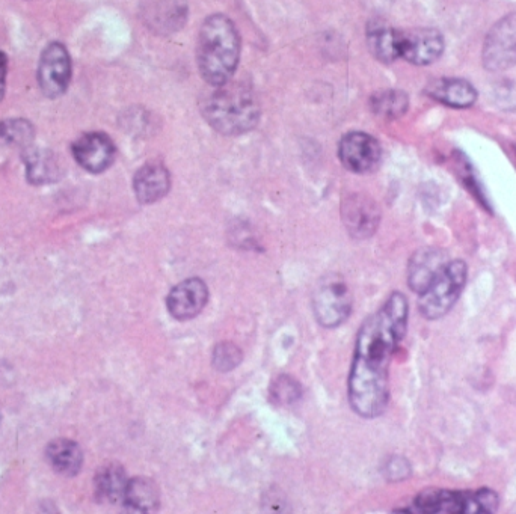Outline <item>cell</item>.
Here are the masks:
<instances>
[{"label": "cell", "mask_w": 516, "mask_h": 514, "mask_svg": "<svg viewBox=\"0 0 516 514\" xmlns=\"http://www.w3.org/2000/svg\"><path fill=\"white\" fill-rule=\"evenodd\" d=\"M408 313L406 297L402 293H393L358 332L349 376V401L360 417L376 418L387 409L390 398L388 371L394 352L405 337Z\"/></svg>", "instance_id": "6da1fadb"}, {"label": "cell", "mask_w": 516, "mask_h": 514, "mask_svg": "<svg viewBox=\"0 0 516 514\" xmlns=\"http://www.w3.org/2000/svg\"><path fill=\"white\" fill-rule=\"evenodd\" d=\"M240 58V37L228 17L215 14L201 26L197 61L203 79L210 86L230 82Z\"/></svg>", "instance_id": "7a4b0ae2"}, {"label": "cell", "mask_w": 516, "mask_h": 514, "mask_svg": "<svg viewBox=\"0 0 516 514\" xmlns=\"http://www.w3.org/2000/svg\"><path fill=\"white\" fill-rule=\"evenodd\" d=\"M207 123L225 136H239L257 126L260 106L254 94L239 83L213 86L201 103Z\"/></svg>", "instance_id": "3957f363"}, {"label": "cell", "mask_w": 516, "mask_h": 514, "mask_svg": "<svg viewBox=\"0 0 516 514\" xmlns=\"http://www.w3.org/2000/svg\"><path fill=\"white\" fill-rule=\"evenodd\" d=\"M500 499L491 489L476 492H456L446 489H426L418 493L412 508L403 513L418 514H491L497 511Z\"/></svg>", "instance_id": "277c9868"}, {"label": "cell", "mask_w": 516, "mask_h": 514, "mask_svg": "<svg viewBox=\"0 0 516 514\" xmlns=\"http://www.w3.org/2000/svg\"><path fill=\"white\" fill-rule=\"evenodd\" d=\"M467 264L449 261L443 272L434 279L418 300V311L427 320H438L452 311L467 284Z\"/></svg>", "instance_id": "5b68a950"}, {"label": "cell", "mask_w": 516, "mask_h": 514, "mask_svg": "<svg viewBox=\"0 0 516 514\" xmlns=\"http://www.w3.org/2000/svg\"><path fill=\"white\" fill-rule=\"evenodd\" d=\"M482 61L486 70L504 71L516 64V13L498 20L483 44Z\"/></svg>", "instance_id": "8992f818"}, {"label": "cell", "mask_w": 516, "mask_h": 514, "mask_svg": "<svg viewBox=\"0 0 516 514\" xmlns=\"http://www.w3.org/2000/svg\"><path fill=\"white\" fill-rule=\"evenodd\" d=\"M313 306L317 322L323 328H337L351 314V291L341 279H326L314 294Z\"/></svg>", "instance_id": "52a82bcc"}, {"label": "cell", "mask_w": 516, "mask_h": 514, "mask_svg": "<svg viewBox=\"0 0 516 514\" xmlns=\"http://www.w3.org/2000/svg\"><path fill=\"white\" fill-rule=\"evenodd\" d=\"M344 168L355 174L375 171L381 162V145L373 136L363 132H352L343 136L338 148Z\"/></svg>", "instance_id": "ba28073f"}, {"label": "cell", "mask_w": 516, "mask_h": 514, "mask_svg": "<svg viewBox=\"0 0 516 514\" xmlns=\"http://www.w3.org/2000/svg\"><path fill=\"white\" fill-rule=\"evenodd\" d=\"M71 79V59L64 44L52 43L46 47L38 68V80L44 94L59 97L68 88Z\"/></svg>", "instance_id": "9c48e42d"}, {"label": "cell", "mask_w": 516, "mask_h": 514, "mask_svg": "<svg viewBox=\"0 0 516 514\" xmlns=\"http://www.w3.org/2000/svg\"><path fill=\"white\" fill-rule=\"evenodd\" d=\"M443 52L444 38L437 29L420 28L400 32V58L411 64H434Z\"/></svg>", "instance_id": "30bf717a"}, {"label": "cell", "mask_w": 516, "mask_h": 514, "mask_svg": "<svg viewBox=\"0 0 516 514\" xmlns=\"http://www.w3.org/2000/svg\"><path fill=\"white\" fill-rule=\"evenodd\" d=\"M209 300V288L200 278L186 279L169 291L166 306L169 314L177 320L197 317Z\"/></svg>", "instance_id": "8fae6325"}, {"label": "cell", "mask_w": 516, "mask_h": 514, "mask_svg": "<svg viewBox=\"0 0 516 514\" xmlns=\"http://www.w3.org/2000/svg\"><path fill=\"white\" fill-rule=\"evenodd\" d=\"M344 225L355 239H367L375 233L381 219L378 205L363 195L349 196L341 205Z\"/></svg>", "instance_id": "7c38bea8"}, {"label": "cell", "mask_w": 516, "mask_h": 514, "mask_svg": "<svg viewBox=\"0 0 516 514\" xmlns=\"http://www.w3.org/2000/svg\"><path fill=\"white\" fill-rule=\"evenodd\" d=\"M74 159L86 171H106L114 162L115 145L103 133H86L73 145Z\"/></svg>", "instance_id": "4fadbf2b"}, {"label": "cell", "mask_w": 516, "mask_h": 514, "mask_svg": "<svg viewBox=\"0 0 516 514\" xmlns=\"http://www.w3.org/2000/svg\"><path fill=\"white\" fill-rule=\"evenodd\" d=\"M447 254L438 248H423L412 255L408 266V285L417 294L424 293L447 266Z\"/></svg>", "instance_id": "5bb4252c"}, {"label": "cell", "mask_w": 516, "mask_h": 514, "mask_svg": "<svg viewBox=\"0 0 516 514\" xmlns=\"http://www.w3.org/2000/svg\"><path fill=\"white\" fill-rule=\"evenodd\" d=\"M426 94L434 98L441 105L453 109H467L473 106L477 100V92L470 82L456 77H444V79L430 82L426 88Z\"/></svg>", "instance_id": "9a60e30c"}, {"label": "cell", "mask_w": 516, "mask_h": 514, "mask_svg": "<svg viewBox=\"0 0 516 514\" xmlns=\"http://www.w3.org/2000/svg\"><path fill=\"white\" fill-rule=\"evenodd\" d=\"M136 198L142 204H153L162 199L171 187L168 169L162 163H147L135 175L133 181Z\"/></svg>", "instance_id": "2e32d148"}, {"label": "cell", "mask_w": 516, "mask_h": 514, "mask_svg": "<svg viewBox=\"0 0 516 514\" xmlns=\"http://www.w3.org/2000/svg\"><path fill=\"white\" fill-rule=\"evenodd\" d=\"M47 462L58 474L73 477L82 468L83 454L79 445L70 439L50 442L46 451Z\"/></svg>", "instance_id": "e0dca14e"}, {"label": "cell", "mask_w": 516, "mask_h": 514, "mask_svg": "<svg viewBox=\"0 0 516 514\" xmlns=\"http://www.w3.org/2000/svg\"><path fill=\"white\" fill-rule=\"evenodd\" d=\"M367 44L372 55L384 64H391L400 58V32L384 23L370 25Z\"/></svg>", "instance_id": "ac0fdd59"}, {"label": "cell", "mask_w": 516, "mask_h": 514, "mask_svg": "<svg viewBox=\"0 0 516 514\" xmlns=\"http://www.w3.org/2000/svg\"><path fill=\"white\" fill-rule=\"evenodd\" d=\"M123 502L130 511H138V513L156 510L160 504L159 487L150 478H132L127 483Z\"/></svg>", "instance_id": "d6986e66"}, {"label": "cell", "mask_w": 516, "mask_h": 514, "mask_svg": "<svg viewBox=\"0 0 516 514\" xmlns=\"http://www.w3.org/2000/svg\"><path fill=\"white\" fill-rule=\"evenodd\" d=\"M94 483H96V495L100 501L117 504V502L123 501L129 480H127L123 466L112 463V465L100 469Z\"/></svg>", "instance_id": "ffe728a7"}, {"label": "cell", "mask_w": 516, "mask_h": 514, "mask_svg": "<svg viewBox=\"0 0 516 514\" xmlns=\"http://www.w3.org/2000/svg\"><path fill=\"white\" fill-rule=\"evenodd\" d=\"M370 105H372V111L379 117L396 120L408 111L409 98L399 89H388L373 95Z\"/></svg>", "instance_id": "44dd1931"}, {"label": "cell", "mask_w": 516, "mask_h": 514, "mask_svg": "<svg viewBox=\"0 0 516 514\" xmlns=\"http://www.w3.org/2000/svg\"><path fill=\"white\" fill-rule=\"evenodd\" d=\"M26 163H28L29 180L32 183H49L55 177V162L50 159L49 154L43 153V151H32L26 157Z\"/></svg>", "instance_id": "7402d4cb"}, {"label": "cell", "mask_w": 516, "mask_h": 514, "mask_svg": "<svg viewBox=\"0 0 516 514\" xmlns=\"http://www.w3.org/2000/svg\"><path fill=\"white\" fill-rule=\"evenodd\" d=\"M271 395L277 403L287 406L296 403L302 397V388L293 377L283 374L272 382Z\"/></svg>", "instance_id": "603a6c76"}, {"label": "cell", "mask_w": 516, "mask_h": 514, "mask_svg": "<svg viewBox=\"0 0 516 514\" xmlns=\"http://www.w3.org/2000/svg\"><path fill=\"white\" fill-rule=\"evenodd\" d=\"M34 130L31 124L25 121H8L0 123V142L5 144L20 145L31 141Z\"/></svg>", "instance_id": "cb8c5ba5"}, {"label": "cell", "mask_w": 516, "mask_h": 514, "mask_svg": "<svg viewBox=\"0 0 516 514\" xmlns=\"http://www.w3.org/2000/svg\"><path fill=\"white\" fill-rule=\"evenodd\" d=\"M456 165H458L459 177H461L462 183L465 184V187L473 193L474 198H476L486 210H491V205H489L485 192H483L476 174H474L473 169H471L470 163H468L467 160L459 159L458 157V159H456Z\"/></svg>", "instance_id": "d4e9b609"}, {"label": "cell", "mask_w": 516, "mask_h": 514, "mask_svg": "<svg viewBox=\"0 0 516 514\" xmlns=\"http://www.w3.org/2000/svg\"><path fill=\"white\" fill-rule=\"evenodd\" d=\"M242 361V352L239 347L231 343H222L213 352V365L219 371H231Z\"/></svg>", "instance_id": "484cf974"}, {"label": "cell", "mask_w": 516, "mask_h": 514, "mask_svg": "<svg viewBox=\"0 0 516 514\" xmlns=\"http://www.w3.org/2000/svg\"><path fill=\"white\" fill-rule=\"evenodd\" d=\"M8 59L5 53L0 52V100L4 97L5 82H7Z\"/></svg>", "instance_id": "4316f807"}]
</instances>
